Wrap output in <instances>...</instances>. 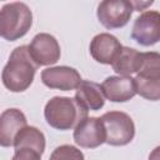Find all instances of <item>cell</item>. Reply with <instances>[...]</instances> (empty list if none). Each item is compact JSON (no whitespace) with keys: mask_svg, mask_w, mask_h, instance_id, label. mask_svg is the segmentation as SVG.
<instances>
[{"mask_svg":"<svg viewBox=\"0 0 160 160\" xmlns=\"http://www.w3.org/2000/svg\"><path fill=\"white\" fill-rule=\"evenodd\" d=\"M11 160H41V154L32 149H16Z\"/></svg>","mask_w":160,"mask_h":160,"instance_id":"d6986e66","label":"cell"},{"mask_svg":"<svg viewBox=\"0 0 160 160\" xmlns=\"http://www.w3.org/2000/svg\"><path fill=\"white\" fill-rule=\"evenodd\" d=\"M134 80H135L136 94H139L140 96L150 101L160 100V79L148 80V79H140L135 76Z\"/></svg>","mask_w":160,"mask_h":160,"instance_id":"e0dca14e","label":"cell"},{"mask_svg":"<svg viewBox=\"0 0 160 160\" xmlns=\"http://www.w3.org/2000/svg\"><path fill=\"white\" fill-rule=\"evenodd\" d=\"M136 78L148 80L160 79V52H141V64Z\"/></svg>","mask_w":160,"mask_h":160,"instance_id":"2e32d148","label":"cell"},{"mask_svg":"<svg viewBox=\"0 0 160 160\" xmlns=\"http://www.w3.org/2000/svg\"><path fill=\"white\" fill-rule=\"evenodd\" d=\"M46 122L56 130L75 129L84 119L88 118V110L78 102L75 98L54 96L44 109Z\"/></svg>","mask_w":160,"mask_h":160,"instance_id":"7a4b0ae2","label":"cell"},{"mask_svg":"<svg viewBox=\"0 0 160 160\" xmlns=\"http://www.w3.org/2000/svg\"><path fill=\"white\" fill-rule=\"evenodd\" d=\"M100 119L105 128L106 144L112 146H124L134 139L135 125L128 114L122 111H109Z\"/></svg>","mask_w":160,"mask_h":160,"instance_id":"277c9868","label":"cell"},{"mask_svg":"<svg viewBox=\"0 0 160 160\" xmlns=\"http://www.w3.org/2000/svg\"><path fill=\"white\" fill-rule=\"evenodd\" d=\"M141 64V52L132 48L122 46L121 51L111 64L112 70L120 76H130L139 71Z\"/></svg>","mask_w":160,"mask_h":160,"instance_id":"5bb4252c","label":"cell"},{"mask_svg":"<svg viewBox=\"0 0 160 160\" xmlns=\"http://www.w3.org/2000/svg\"><path fill=\"white\" fill-rule=\"evenodd\" d=\"M29 52L38 66L56 64L61 55L58 40L46 32L36 34L32 38L29 45Z\"/></svg>","mask_w":160,"mask_h":160,"instance_id":"52a82bcc","label":"cell"},{"mask_svg":"<svg viewBox=\"0 0 160 160\" xmlns=\"http://www.w3.org/2000/svg\"><path fill=\"white\" fill-rule=\"evenodd\" d=\"M149 160H160V145L156 146L149 155Z\"/></svg>","mask_w":160,"mask_h":160,"instance_id":"44dd1931","label":"cell"},{"mask_svg":"<svg viewBox=\"0 0 160 160\" xmlns=\"http://www.w3.org/2000/svg\"><path fill=\"white\" fill-rule=\"evenodd\" d=\"M121 49L122 45L120 41L114 35L108 32H100L95 35L90 42V54L92 59L105 65H111Z\"/></svg>","mask_w":160,"mask_h":160,"instance_id":"30bf717a","label":"cell"},{"mask_svg":"<svg viewBox=\"0 0 160 160\" xmlns=\"http://www.w3.org/2000/svg\"><path fill=\"white\" fill-rule=\"evenodd\" d=\"M14 148L16 149H32L42 155L45 151V136L35 126H25L15 138Z\"/></svg>","mask_w":160,"mask_h":160,"instance_id":"9a60e30c","label":"cell"},{"mask_svg":"<svg viewBox=\"0 0 160 160\" xmlns=\"http://www.w3.org/2000/svg\"><path fill=\"white\" fill-rule=\"evenodd\" d=\"M32 25V12L24 2H9L0 11V35L5 40L15 41L22 38Z\"/></svg>","mask_w":160,"mask_h":160,"instance_id":"3957f363","label":"cell"},{"mask_svg":"<svg viewBox=\"0 0 160 160\" xmlns=\"http://www.w3.org/2000/svg\"><path fill=\"white\" fill-rule=\"evenodd\" d=\"M26 125V116L19 109H6L0 115V145L14 146V141L20 130Z\"/></svg>","mask_w":160,"mask_h":160,"instance_id":"7c38bea8","label":"cell"},{"mask_svg":"<svg viewBox=\"0 0 160 160\" xmlns=\"http://www.w3.org/2000/svg\"><path fill=\"white\" fill-rule=\"evenodd\" d=\"M134 11L131 1L128 0H105L98 6L96 16L106 29H119L125 26Z\"/></svg>","mask_w":160,"mask_h":160,"instance_id":"5b68a950","label":"cell"},{"mask_svg":"<svg viewBox=\"0 0 160 160\" xmlns=\"http://www.w3.org/2000/svg\"><path fill=\"white\" fill-rule=\"evenodd\" d=\"M49 160H85L81 150L72 145H60L50 155Z\"/></svg>","mask_w":160,"mask_h":160,"instance_id":"ac0fdd59","label":"cell"},{"mask_svg":"<svg viewBox=\"0 0 160 160\" xmlns=\"http://www.w3.org/2000/svg\"><path fill=\"white\" fill-rule=\"evenodd\" d=\"M41 81L50 89L70 91L79 88L82 79L78 70L70 66H52L41 71Z\"/></svg>","mask_w":160,"mask_h":160,"instance_id":"9c48e42d","label":"cell"},{"mask_svg":"<svg viewBox=\"0 0 160 160\" xmlns=\"http://www.w3.org/2000/svg\"><path fill=\"white\" fill-rule=\"evenodd\" d=\"M38 68L29 52V46L15 48L1 72L4 86L12 92L25 91L32 84Z\"/></svg>","mask_w":160,"mask_h":160,"instance_id":"6da1fadb","label":"cell"},{"mask_svg":"<svg viewBox=\"0 0 160 160\" xmlns=\"http://www.w3.org/2000/svg\"><path fill=\"white\" fill-rule=\"evenodd\" d=\"M74 141L86 149H95L106 141L105 128L100 118H86L74 129Z\"/></svg>","mask_w":160,"mask_h":160,"instance_id":"ba28073f","label":"cell"},{"mask_svg":"<svg viewBox=\"0 0 160 160\" xmlns=\"http://www.w3.org/2000/svg\"><path fill=\"white\" fill-rule=\"evenodd\" d=\"M152 2L154 1H131V5H132V8H134V10H136V11H141V10H145L148 6H150V5H152Z\"/></svg>","mask_w":160,"mask_h":160,"instance_id":"ffe728a7","label":"cell"},{"mask_svg":"<svg viewBox=\"0 0 160 160\" xmlns=\"http://www.w3.org/2000/svg\"><path fill=\"white\" fill-rule=\"evenodd\" d=\"M131 38L142 46H151L160 41V12L148 10L136 18Z\"/></svg>","mask_w":160,"mask_h":160,"instance_id":"8992f818","label":"cell"},{"mask_svg":"<svg viewBox=\"0 0 160 160\" xmlns=\"http://www.w3.org/2000/svg\"><path fill=\"white\" fill-rule=\"evenodd\" d=\"M75 99L79 104H81L88 111L100 110L105 104V95L102 92L101 85L90 81L82 80L75 92Z\"/></svg>","mask_w":160,"mask_h":160,"instance_id":"4fadbf2b","label":"cell"},{"mask_svg":"<svg viewBox=\"0 0 160 160\" xmlns=\"http://www.w3.org/2000/svg\"><path fill=\"white\" fill-rule=\"evenodd\" d=\"M105 98L112 102H125L136 94L135 80L131 76H109L101 84Z\"/></svg>","mask_w":160,"mask_h":160,"instance_id":"8fae6325","label":"cell"}]
</instances>
